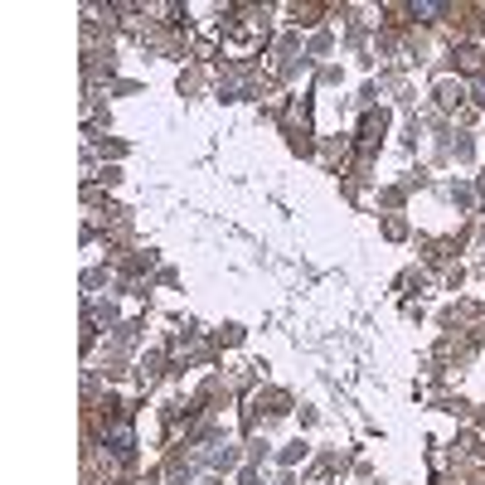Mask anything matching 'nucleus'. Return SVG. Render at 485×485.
Returning <instances> with one entry per match:
<instances>
[{"label":"nucleus","mask_w":485,"mask_h":485,"mask_svg":"<svg viewBox=\"0 0 485 485\" xmlns=\"http://www.w3.org/2000/svg\"><path fill=\"white\" fill-rule=\"evenodd\" d=\"M437 10H442V5H432V0H422V5H412V15H422V20H432Z\"/></svg>","instance_id":"2"},{"label":"nucleus","mask_w":485,"mask_h":485,"mask_svg":"<svg viewBox=\"0 0 485 485\" xmlns=\"http://www.w3.org/2000/svg\"><path fill=\"white\" fill-rule=\"evenodd\" d=\"M107 442H112V457H117V461H127V457H132V427H112Z\"/></svg>","instance_id":"1"}]
</instances>
